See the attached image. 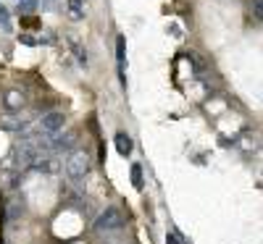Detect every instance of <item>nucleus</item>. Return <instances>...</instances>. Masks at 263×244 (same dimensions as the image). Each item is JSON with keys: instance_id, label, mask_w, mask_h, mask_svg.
<instances>
[{"instance_id": "3", "label": "nucleus", "mask_w": 263, "mask_h": 244, "mask_svg": "<svg viewBox=\"0 0 263 244\" xmlns=\"http://www.w3.org/2000/svg\"><path fill=\"white\" fill-rule=\"evenodd\" d=\"M27 90L24 87H8V90L3 92V105L8 113H21V110L27 108Z\"/></svg>"}, {"instance_id": "16", "label": "nucleus", "mask_w": 263, "mask_h": 244, "mask_svg": "<svg viewBox=\"0 0 263 244\" xmlns=\"http://www.w3.org/2000/svg\"><path fill=\"white\" fill-rule=\"evenodd\" d=\"M21 42H24V45H37V39L29 37V34H21Z\"/></svg>"}, {"instance_id": "13", "label": "nucleus", "mask_w": 263, "mask_h": 244, "mask_svg": "<svg viewBox=\"0 0 263 244\" xmlns=\"http://www.w3.org/2000/svg\"><path fill=\"white\" fill-rule=\"evenodd\" d=\"M0 24H3V29H6V32H11V21H8V11H6L3 6H0Z\"/></svg>"}, {"instance_id": "12", "label": "nucleus", "mask_w": 263, "mask_h": 244, "mask_svg": "<svg viewBox=\"0 0 263 244\" xmlns=\"http://www.w3.org/2000/svg\"><path fill=\"white\" fill-rule=\"evenodd\" d=\"M21 213H24V205H18V202H11L8 205V220H16Z\"/></svg>"}, {"instance_id": "2", "label": "nucleus", "mask_w": 263, "mask_h": 244, "mask_svg": "<svg viewBox=\"0 0 263 244\" xmlns=\"http://www.w3.org/2000/svg\"><path fill=\"white\" fill-rule=\"evenodd\" d=\"M121 226H124V213H121L119 208L103 210V213L98 215V220H95V231H100V234L116 231V229H121Z\"/></svg>"}, {"instance_id": "10", "label": "nucleus", "mask_w": 263, "mask_h": 244, "mask_svg": "<svg viewBox=\"0 0 263 244\" xmlns=\"http://www.w3.org/2000/svg\"><path fill=\"white\" fill-rule=\"evenodd\" d=\"M132 184H135L137 189H142V166H132Z\"/></svg>"}, {"instance_id": "1", "label": "nucleus", "mask_w": 263, "mask_h": 244, "mask_svg": "<svg viewBox=\"0 0 263 244\" xmlns=\"http://www.w3.org/2000/svg\"><path fill=\"white\" fill-rule=\"evenodd\" d=\"M92 168V158L87 150H71L69 160H66V176H69L71 181H82L87 173Z\"/></svg>"}, {"instance_id": "4", "label": "nucleus", "mask_w": 263, "mask_h": 244, "mask_svg": "<svg viewBox=\"0 0 263 244\" xmlns=\"http://www.w3.org/2000/svg\"><path fill=\"white\" fill-rule=\"evenodd\" d=\"M63 126H66V116L61 113V110H50V113H45L40 118V131L45 137L58 134V131H63Z\"/></svg>"}, {"instance_id": "14", "label": "nucleus", "mask_w": 263, "mask_h": 244, "mask_svg": "<svg viewBox=\"0 0 263 244\" xmlns=\"http://www.w3.org/2000/svg\"><path fill=\"white\" fill-rule=\"evenodd\" d=\"M166 241H168V244H184V239L179 236V231H171V234L166 236Z\"/></svg>"}, {"instance_id": "15", "label": "nucleus", "mask_w": 263, "mask_h": 244, "mask_svg": "<svg viewBox=\"0 0 263 244\" xmlns=\"http://www.w3.org/2000/svg\"><path fill=\"white\" fill-rule=\"evenodd\" d=\"M40 3H42V8H45V11H53L55 8V0H40Z\"/></svg>"}, {"instance_id": "5", "label": "nucleus", "mask_w": 263, "mask_h": 244, "mask_svg": "<svg viewBox=\"0 0 263 244\" xmlns=\"http://www.w3.org/2000/svg\"><path fill=\"white\" fill-rule=\"evenodd\" d=\"M77 145V131H66V134H53L48 139V152H66Z\"/></svg>"}, {"instance_id": "11", "label": "nucleus", "mask_w": 263, "mask_h": 244, "mask_svg": "<svg viewBox=\"0 0 263 244\" xmlns=\"http://www.w3.org/2000/svg\"><path fill=\"white\" fill-rule=\"evenodd\" d=\"M40 0H18V13H32Z\"/></svg>"}, {"instance_id": "9", "label": "nucleus", "mask_w": 263, "mask_h": 244, "mask_svg": "<svg viewBox=\"0 0 263 244\" xmlns=\"http://www.w3.org/2000/svg\"><path fill=\"white\" fill-rule=\"evenodd\" d=\"M69 13L74 18H82L84 16V0H69Z\"/></svg>"}, {"instance_id": "8", "label": "nucleus", "mask_w": 263, "mask_h": 244, "mask_svg": "<svg viewBox=\"0 0 263 244\" xmlns=\"http://www.w3.org/2000/svg\"><path fill=\"white\" fill-rule=\"evenodd\" d=\"M124 37H119L116 39V58H119V74H121V79H124V66H126V58H124Z\"/></svg>"}, {"instance_id": "6", "label": "nucleus", "mask_w": 263, "mask_h": 244, "mask_svg": "<svg viewBox=\"0 0 263 244\" xmlns=\"http://www.w3.org/2000/svg\"><path fill=\"white\" fill-rule=\"evenodd\" d=\"M114 145H116V152L124 155V158H126V155H132V147H135V145H132V137L124 134V131L114 137Z\"/></svg>"}, {"instance_id": "7", "label": "nucleus", "mask_w": 263, "mask_h": 244, "mask_svg": "<svg viewBox=\"0 0 263 244\" xmlns=\"http://www.w3.org/2000/svg\"><path fill=\"white\" fill-rule=\"evenodd\" d=\"M66 39L71 42V50H74L77 60H79L82 66H87V53H84V48H82V42H79V37H77V34H69V37H66Z\"/></svg>"}]
</instances>
